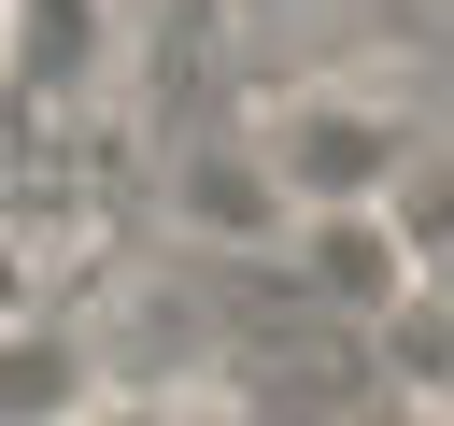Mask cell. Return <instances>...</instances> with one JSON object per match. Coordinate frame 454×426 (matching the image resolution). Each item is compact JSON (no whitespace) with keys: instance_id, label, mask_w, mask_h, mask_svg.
<instances>
[{"instance_id":"cell-5","label":"cell","mask_w":454,"mask_h":426,"mask_svg":"<svg viewBox=\"0 0 454 426\" xmlns=\"http://www.w3.org/2000/svg\"><path fill=\"white\" fill-rule=\"evenodd\" d=\"M355 341H369V383H383V398L454 412V298H440V284H411V298H397V312H369Z\"/></svg>"},{"instance_id":"cell-7","label":"cell","mask_w":454,"mask_h":426,"mask_svg":"<svg viewBox=\"0 0 454 426\" xmlns=\"http://www.w3.org/2000/svg\"><path fill=\"white\" fill-rule=\"evenodd\" d=\"M71 426H184V412H170V398H114V383H99V398H85Z\"/></svg>"},{"instance_id":"cell-2","label":"cell","mask_w":454,"mask_h":426,"mask_svg":"<svg viewBox=\"0 0 454 426\" xmlns=\"http://www.w3.org/2000/svg\"><path fill=\"white\" fill-rule=\"evenodd\" d=\"M284 284H298L326 327H369V312H397L426 270H411V241H397L383 199H312V213H284Z\"/></svg>"},{"instance_id":"cell-9","label":"cell","mask_w":454,"mask_h":426,"mask_svg":"<svg viewBox=\"0 0 454 426\" xmlns=\"http://www.w3.org/2000/svg\"><path fill=\"white\" fill-rule=\"evenodd\" d=\"M426 284H440V298H454V256H440V270H426Z\"/></svg>"},{"instance_id":"cell-3","label":"cell","mask_w":454,"mask_h":426,"mask_svg":"<svg viewBox=\"0 0 454 426\" xmlns=\"http://www.w3.org/2000/svg\"><path fill=\"white\" fill-rule=\"evenodd\" d=\"M99 57H114V14L99 0H0V85L14 99H85L99 85Z\"/></svg>"},{"instance_id":"cell-4","label":"cell","mask_w":454,"mask_h":426,"mask_svg":"<svg viewBox=\"0 0 454 426\" xmlns=\"http://www.w3.org/2000/svg\"><path fill=\"white\" fill-rule=\"evenodd\" d=\"M85 398H99V341L85 327H57V312L0 327V426H71Z\"/></svg>"},{"instance_id":"cell-1","label":"cell","mask_w":454,"mask_h":426,"mask_svg":"<svg viewBox=\"0 0 454 426\" xmlns=\"http://www.w3.org/2000/svg\"><path fill=\"white\" fill-rule=\"evenodd\" d=\"M411 142H426V114L383 99V85H355V71H298V85L255 99V156H270V185L298 213L312 199H383L411 170Z\"/></svg>"},{"instance_id":"cell-6","label":"cell","mask_w":454,"mask_h":426,"mask_svg":"<svg viewBox=\"0 0 454 426\" xmlns=\"http://www.w3.org/2000/svg\"><path fill=\"white\" fill-rule=\"evenodd\" d=\"M28 312H43V256L0 227V327H28Z\"/></svg>"},{"instance_id":"cell-8","label":"cell","mask_w":454,"mask_h":426,"mask_svg":"<svg viewBox=\"0 0 454 426\" xmlns=\"http://www.w3.org/2000/svg\"><path fill=\"white\" fill-rule=\"evenodd\" d=\"M241 14H255V28H270V14H340V0H241Z\"/></svg>"},{"instance_id":"cell-10","label":"cell","mask_w":454,"mask_h":426,"mask_svg":"<svg viewBox=\"0 0 454 426\" xmlns=\"http://www.w3.org/2000/svg\"><path fill=\"white\" fill-rule=\"evenodd\" d=\"M426 426H454V412H426Z\"/></svg>"}]
</instances>
